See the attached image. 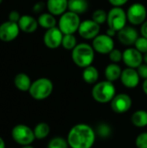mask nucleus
Returning a JSON list of instances; mask_svg holds the SVG:
<instances>
[{
    "mask_svg": "<svg viewBox=\"0 0 147 148\" xmlns=\"http://www.w3.org/2000/svg\"><path fill=\"white\" fill-rule=\"evenodd\" d=\"M92 46L95 52L101 55H108L114 49V41L107 34H99L93 39Z\"/></svg>",
    "mask_w": 147,
    "mask_h": 148,
    "instance_id": "obj_9",
    "label": "nucleus"
},
{
    "mask_svg": "<svg viewBox=\"0 0 147 148\" xmlns=\"http://www.w3.org/2000/svg\"><path fill=\"white\" fill-rule=\"evenodd\" d=\"M132 123L137 127H145L147 126V112L145 110H138L134 112L131 117Z\"/></svg>",
    "mask_w": 147,
    "mask_h": 148,
    "instance_id": "obj_24",
    "label": "nucleus"
},
{
    "mask_svg": "<svg viewBox=\"0 0 147 148\" xmlns=\"http://www.w3.org/2000/svg\"><path fill=\"white\" fill-rule=\"evenodd\" d=\"M54 89V85L49 78L42 77L32 82L29 93L30 96L37 101L45 100L50 96Z\"/></svg>",
    "mask_w": 147,
    "mask_h": 148,
    "instance_id": "obj_4",
    "label": "nucleus"
},
{
    "mask_svg": "<svg viewBox=\"0 0 147 148\" xmlns=\"http://www.w3.org/2000/svg\"><path fill=\"white\" fill-rule=\"evenodd\" d=\"M111 108L116 114H124L130 110L133 101L132 98L126 94H119L116 95L112 100Z\"/></svg>",
    "mask_w": 147,
    "mask_h": 148,
    "instance_id": "obj_13",
    "label": "nucleus"
},
{
    "mask_svg": "<svg viewBox=\"0 0 147 148\" xmlns=\"http://www.w3.org/2000/svg\"><path fill=\"white\" fill-rule=\"evenodd\" d=\"M0 148H5V143L1 137H0Z\"/></svg>",
    "mask_w": 147,
    "mask_h": 148,
    "instance_id": "obj_40",
    "label": "nucleus"
},
{
    "mask_svg": "<svg viewBox=\"0 0 147 148\" xmlns=\"http://www.w3.org/2000/svg\"><path fill=\"white\" fill-rule=\"evenodd\" d=\"M101 31V25L95 23L93 19H86L80 24L78 34L85 40L94 39Z\"/></svg>",
    "mask_w": 147,
    "mask_h": 148,
    "instance_id": "obj_10",
    "label": "nucleus"
},
{
    "mask_svg": "<svg viewBox=\"0 0 147 148\" xmlns=\"http://www.w3.org/2000/svg\"><path fill=\"white\" fill-rule=\"evenodd\" d=\"M21 148H34L32 146H30V145H27V146H23Z\"/></svg>",
    "mask_w": 147,
    "mask_h": 148,
    "instance_id": "obj_42",
    "label": "nucleus"
},
{
    "mask_svg": "<svg viewBox=\"0 0 147 148\" xmlns=\"http://www.w3.org/2000/svg\"><path fill=\"white\" fill-rule=\"evenodd\" d=\"M34 134L36 139L37 140H42L45 139L50 133V127L45 122H40L38 123L35 128H34Z\"/></svg>",
    "mask_w": 147,
    "mask_h": 148,
    "instance_id": "obj_25",
    "label": "nucleus"
},
{
    "mask_svg": "<svg viewBox=\"0 0 147 148\" xmlns=\"http://www.w3.org/2000/svg\"><path fill=\"white\" fill-rule=\"evenodd\" d=\"M82 79L88 84L97 83V81L99 79L98 69L93 65H90L88 67L84 68L83 71H82Z\"/></svg>",
    "mask_w": 147,
    "mask_h": 148,
    "instance_id": "obj_22",
    "label": "nucleus"
},
{
    "mask_svg": "<svg viewBox=\"0 0 147 148\" xmlns=\"http://www.w3.org/2000/svg\"><path fill=\"white\" fill-rule=\"evenodd\" d=\"M55 16L52 15L51 13L48 12V13H42L39 16H38V24L45 29H49L51 28H54L56 26V19L55 17Z\"/></svg>",
    "mask_w": 147,
    "mask_h": 148,
    "instance_id": "obj_23",
    "label": "nucleus"
},
{
    "mask_svg": "<svg viewBox=\"0 0 147 148\" xmlns=\"http://www.w3.org/2000/svg\"><path fill=\"white\" fill-rule=\"evenodd\" d=\"M43 8H44V3L42 2H39V3H37L35 4V6L33 8V10L35 12L39 13V12H41L43 10Z\"/></svg>",
    "mask_w": 147,
    "mask_h": 148,
    "instance_id": "obj_37",
    "label": "nucleus"
},
{
    "mask_svg": "<svg viewBox=\"0 0 147 148\" xmlns=\"http://www.w3.org/2000/svg\"><path fill=\"white\" fill-rule=\"evenodd\" d=\"M21 16H20V13L16 10H12L10 12L9 14V21H11V22H14V23H18L19 19H20Z\"/></svg>",
    "mask_w": 147,
    "mask_h": 148,
    "instance_id": "obj_34",
    "label": "nucleus"
},
{
    "mask_svg": "<svg viewBox=\"0 0 147 148\" xmlns=\"http://www.w3.org/2000/svg\"><path fill=\"white\" fill-rule=\"evenodd\" d=\"M110 4H112L113 7H122L125 5L129 0H107Z\"/></svg>",
    "mask_w": 147,
    "mask_h": 148,
    "instance_id": "obj_35",
    "label": "nucleus"
},
{
    "mask_svg": "<svg viewBox=\"0 0 147 148\" xmlns=\"http://www.w3.org/2000/svg\"><path fill=\"white\" fill-rule=\"evenodd\" d=\"M88 7L89 3L88 0H68V10L78 15L87 12Z\"/></svg>",
    "mask_w": 147,
    "mask_h": 148,
    "instance_id": "obj_21",
    "label": "nucleus"
},
{
    "mask_svg": "<svg viewBox=\"0 0 147 148\" xmlns=\"http://www.w3.org/2000/svg\"><path fill=\"white\" fill-rule=\"evenodd\" d=\"M108 57L109 60L112 62L114 63H118L122 61V57H123V52H121L120 49H113L109 54H108Z\"/></svg>",
    "mask_w": 147,
    "mask_h": 148,
    "instance_id": "obj_31",
    "label": "nucleus"
},
{
    "mask_svg": "<svg viewBox=\"0 0 147 148\" xmlns=\"http://www.w3.org/2000/svg\"><path fill=\"white\" fill-rule=\"evenodd\" d=\"M143 61H144V62L145 63H146L147 64V52L146 54H144L143 55Z\"/></svg>",
    "mask_w": 147,
    "mask_h": 148,
    "instance_id": "obj_41",
    "label": "nucleus"
},
{
    "mask_svg": "<svg viewBox=\"0 0 147 148\" xmlns=\"http://www.w3.org/2000/svg\"><path fill=\"white\" fill-rule=\"evenodd\" d=\"M11 136L14 141L21 146L31 145L36 139L34 131L29 127L23 124L16 125L12 128Z\"/></svg>",
    "mask_w": 147,
    "mask_h": 148,
    "instance_id": "obj_7",
    "label": "nucleus"
},
{
    "mask_svg": "<svg viewBox=\"0 0 147 148\" xmlns=\"http://www.w3.org/2000/svg\"><path fill=\"white\" fill-rule=\"evenodd\" d=\"M117 33H118L117 31H115V30H113V29H109V28H108V29H107V33H106V34L113 37V36H114Z\"/></svg>",
    "mask_w": 147,
    "mask_h": 148,
    "instance_id": "obj_38",
    "label": "nucleus"
},
{
    "mask_svg": "<svg viewBox=\"0 0 147 148\" xmlns=\"http://www.w3.org/2000/svg\"><path fill=\"white\" fill-rule=\"evenodd\" d=\"M68 140L62 137L53 138L48 144V148H68Z\"/></svg>",
    "mask_w": 147,
    "mask_h": 148,
    "instance_id": "obj_29",
    "label": "nucleus"
},
{
    "mask_svg": "<svg viewBox=\"0 0 147 148\" xmlns=\"http://www.w3.org/2000/svg\"><path fill=\"white\" fill-rule=\"evenodd\" d=\"M134 48H136L143 55L147 52V38L144 36H139L134 43Z\"/></svg>",
    "mask_w": 147,
    "mask_h": 148,
    "instance_id": "obj_30",
    "label": "nucleus"
},
{
    "mask_svg": "<svg viewBox=\"0 0 147 148\" xmlns=\"http://www.w3.org/2000/svg\"><path fill=\"white\" fill-rule=\"evenodd\" d=\"M121 73H122V69L118 63H114V62L109 63L106 67L104 72L106 79L112 82L117 81L118 79H120Z\"/></svg>",
    "mask_w": 147,
    "mask_h": 148,
    "instance_id": "obj_19",
    "label": "nucleus"
},
{
    "mask_svg": "<svg viewBox=\"0 0 147 148\" xmlns=\"http://www.w3.org/2000/svg\"><path fill=\"white\" fill-rule=\"evenodd\" d=\"M126 11L122 7H113L107 12V23L109 29L118 32L126 26Z\"/></svg>",
    "mask_w": 147,
    "mask_h": 148,
    "instance_id": "obj_6",
    "label": "nucleus"
},
{
    "mask_svg": "<svg viewBox=\"0 0 147 148\" xmlns=\"http://www.w3.org/2000/svg\"><path fill=\"white\" fill-rule=\"evenodd\" d=\"M18 26L20 28V30L25 32V33H33L37 29L38 27V21L29 15H23L21 16L19 21H18Z\"/></svg>",
    "mask_w": 147,
    "mask_h": 148,
    "instance_id": "obj_18",
    "label": "nucleus"
},
{
    "mask_svg": "<svg viewBox=\"0 0 147 148\" xmlns=\"http://www.w3.org/2000/svg\"><path fill=\"white\" fill-rule=\"evenodd\" d=\"M81 21L80 15L74 13L70 10H67L62 16L58 21V28L64 35L75 34L78 32Z\"/></svg>",
    "mask_w": 147,
    "mask_h": 148,
    "instance_id": "obj_5",
    "label": "nucleus"
},
{
    "mask_svg": "<svg viewBox=\"0 0 147 148\" xmlns=\"http://www.w3.org/2000/svg\"><path fill=\"white\" fill-rule=\"evenodd\" d=\"M127 21L133 26L141 25L147 17V10L141 3H134L131 4L126 10Z\"/></svg>",
    "mask_w": 147,
    "mask_h": 148,
    "instance_id": "obj_8",
    "label": "nucleus"
},
{
    "mask_svg": "<svg viewBox=\"0 0 147 148\" xmlns=\"http://www.w3.org/2000/svg\"><path fill=\"white\" fill-rule=\"evenodd\" d=\"M2 2H3V0H0V3H1Z\"/></svg>",
    "mask_w": 147,
    "mask_h": 148,
    "instance_id": "obj_43",
    "label": "nucleus"
},
{
    "mask_svg": "<svg viewBox=\"0 0 147 148\" xmlns=\"http://www.w3.org/2000/svg\"><path fill=\"white\" fill-rule=\"evenodd\" d=\"M137 71L139 75V77L146 80L147 79V64L146 63H142L138 69Z\"/></svg>",
    "mask_w": 147,
    "mask_h": 148,
    "instance_id": "obj_33",
    "label": "nucleus"
},
{
    "mask_svg": "<svg viewBox=\"0 0 147 148\" xmlns=\"http://www.w3.org/2000/svg\"><path fill=\"white\" fill-rule=\"evenodd\" d=\"M115 95V86L112 82L107 80L95 83L92 89V96L94 100L101 104L111 102Z\"/></svg>",
    "mask_w": 147,
    "mask_h": 148,
    "instance_id": "obj_3",
    "label": "nucleus"
},
{
    "mask_svg": "<svg viewBox=\"0 0 147 148\" xmlns=\"http://www.w3.org/2000/svg\"><path fill=\"white\" fill-rule=\"evenodd\" d=\"M95 139V131L89 125L80 123L70 129L67 140L71 148H92Z\"/></svg>",
    "mask_w": 147,
    "mask_h": 148,
    "instance_id": "obj_1",
    "label": "nucleus"
},
{
    "mask_svg": "<svg viewBox=\"0 0 147 148\" xmlns=\"http://www.w3.org/2000/svg\"><path fill=\"white\" fill-rule=\"evenodd\" d=\"M68 0H47L46 7L49 13L54 16H62L67 11Z\"/></svg>",
    "mask_w": 147,
    "mask_h": 148,
    "instance_id": "obj_17",
    "label": "nucleus"
},
{
    "mask_svg": "<svg viewBox=\"0 0 147 148\" xmlns=\"http://www.w3.org/2000/svg\"><path fill=\"white\" fill-rule=\"evenodd\" d=\"M20 28L17 23L7 21L0 25V40L3 42H11L19 35Z\"/></svg>",
    "mask_w": 147,
    "mask_h": 148,
    "instance_id": "obj_14",
    "label": "nucleus"
},
{
    "mask_svg": "<svg viewBox=\"0 0 147 148\" xmlns=\"http://www.w3.org/2000/svg\"><path fill=\"white\" fill-rule=\"evenodd\" d=\"M92 19L97 23L98 24L101 25L105 23H107V12L105 10L102 9H98L96 10H94L93 12L92 15Z\"/></svg>",
    "mask_w": 147,
    "mask_h": 148,
    "instance_id": "obj_27",
    "label": "nucleus"
},
{
    "mask_svg": "<svg viewBox=\"0 0 147 148\" xmlns=\"http://www.w3.org/2000/svg\"><path fill=\"white\" fill-rule=\"evenodd\" d=\"M140 34L142 36L146 37L147 38V20H146L142 24L140 28Z\"/></svg>",
    "mask_w": 147,
    "mask_h": 148,
    "instance_id": "obj_36",
    "label": "nucleus"
},
{
    "mask_svg": "<svg viewBox=\"0 0 147 148\" xmlns=\"http://www.w3.org/2000/svg\"><path fill=\"white\" fill-rule=\"evenodd\" d=\"M63 33L58 27H54L46 29L43 36V42L46 47L51 49H55L62 46V42L63 38Z\"/></svg>",
    "mask_w": 147,
    "mask_h": 148,
    "instance_id": "obj_11",
    "label": "nucleus"
},
{
    "mask_svg": "<svg viewBox=\"0 0 147 148\" xmlns=\"http://www.w3.org/2000/svg\"><path fill=\"white\" fill-rule=\"evenodd\" d=\"M77 39L75 36V34H68V35H63L62 42V46L66 49V50H70L72 51L75 46L77 45Z\"/></svg>",
    "mask_w": 147,
    "mask_h": 148,
    "instance_id": "obj_26",
    "label": "nucleus"
},
{
    "mask_svg": "<svg viewBox=\"0 0 147 148\" xmlns=\"http://www.w3.org/2000/svg\"><path fill=\"white\" fill-rule=\"evenodd\" d=\"M135 145L137 148H147V132L141 133L137 136Z\"/></svg>",
    "mask_w": 147,
    "mask_h": 148,
    "instance_id": "obj_32",
    "label": "nucleus"
},
{
    "mask_svg": "<svg viewBox=\"0 0 147 148\" xmlns=\"http://www.w3.org/2000/svg\"><path fill=\"white\" fill-rule=\"evenodd\" d=\"M94 54L95 51L92 45L87 42H81L71 51V58L76 66L84 69L92 65L94 60Z\"/></svg>",
    "mask_w": 147,
    "mask_h": 148,
    "instance_id": "obj_2",
    "label": "nucleus"
},
{
    "mask_svg": "<svg viewBox=\"0 0 147 148\" xmlns=\"http://www.w3.org/2000/svg\"><path fill=\"white\" fill-rule=\"evenodd\" d=\"M14 84L18 90L26 92V91L29 90L32 82L28 75H26L24 73H19L15 76Z\"/></svg>",
    "mask_w": 147,
    "mask_h": 148,
    "instance_id": "obj_20",
    "label": "nucleus"
},
{
    "mask_svg": "<svg viewBox=\"0 0 147 148\" xmlns=\"http://www.w3.org/2000/svg\"><path fill=\"white\" fill-rule=\"evenodd\" d=\"M122 62L127 68L138 69L143 62V54L136 48H128L123 51Z\"/></svg>",
    "mask_w": 147,
    "mask_h": 148,
    "instance_id": "obj_12",
    "label": "nucleus"
},
{
    "mask_svg": "<svg viewBox=\"0 0 147 148\" xmlns=\"http://www.w3.org/2000/svg\"><path fill=\"white\" fill-rule=\"evenodd\" d=\"M142 89H143L144 93L147 95V79L144 80V82L142 84Z\"/></svg>",
    "mask_w": 147,
    "mask_h": 148,
    "instance_id": "obj_39",
    "label": "nucleus"
},
{
    "mask_svg": "<svg viewBox=\"0 0 147 148\" xmlns=\"http://www.w3.org/2000/svg\"><path fill=\"white\" fill-rule=\"evenodd\" d=\"M97 134L99 135V137L102 138V139H107L108 137L111 136L113 131L111 127L107 124V123H101L97 127V131H96Z\"/></svg>",
    "mask_w": 147,
    "mask_h": 148,
    "instance_id": "obj_28",
    "label": "nucleus"
},
{
    "mask_svg": "<svg viewBox=\"0 0 147 148\" xmlns=\"http://www.w3.org/2000/svg\"><path fill=\"white\" fill-rule=\"evenodd\" d=\"M139 75L137 71V69L126 68L122 70L120 81L121 83L127 88H135L139 83Z\"/></svg>",
    "mask_w": 147,
    "mask_h": 148,
    "instance_id": "obj_16",
    "label": "nucleus"
},
{
    "mask_svg": "<svg viewBox=\"0 0 147 148\" xmlns=\"http://www.w3.org/2000/svg\"><path fill=\"white\" fill-rule=\"evenodd\" d=\"M118 40L120 42L125 46L134 45L136 40L139 37L138 30L133 26H125L117 33Z\"/></svg>",
    "mask_w": 147,
    "mask_h": 148,
    "instance_id": "obj_15",
    "label": "nucleus"
}]
</instances>
